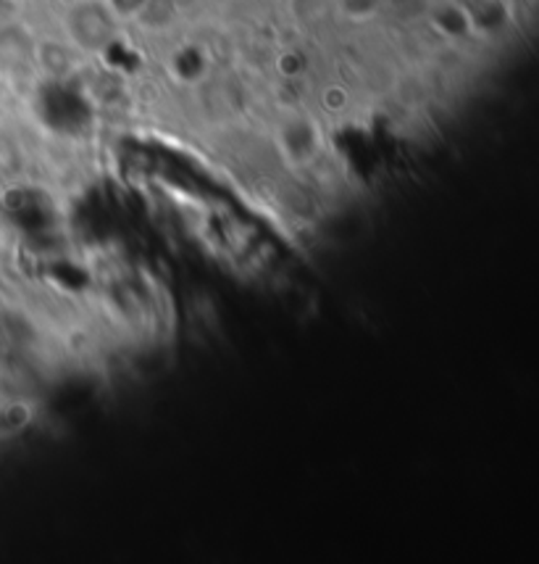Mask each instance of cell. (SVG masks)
Here are the masks:
<instances>
[{
  "label": "cell",
  "instance_id": "obj_1",
  "mask_svg": "<svg viewBox=\"0 0 539 564\" xmlns=\"http://www.w3.org/2000/svg\"><path fill=\"white\" fill-rule=\"evenodd\" d=\"M113 24L117 17L108 11L106 3L96 0H85V3L74 6L69 13V32L74 43L82 45L85 51H100L113 35Z\"/></svg>",
  "mask_w": 539,
  "mask_h": 564
},
{
  "label": "cell",
  "instance_id": "obj_2",
  "mask_svg": "<svg viewBox=\"0 0 539 564\" xmlns=\"http://www.w3.org/2000/svg\"><path fill=\"white\" fill-rule=\"evenodd\" d=\"M106 6H108V11H111L113 17H117V22H119V19H138V17H143L147 0H106Z\"/></svg>",
  "mask_w": 539,
  "mask_h": 564
},
{
  "label": "cell",
  "instance_id": "obj_3",
  "mask_svg": "<svg viewBox=\"0 0 539 564\" xmlns=\"http://www.w3.org/2000/svg\"><path fill=\"white\" fill-rule=\"evenodd\" d=\"M342 3H345V11L350 13V17L366 19V17H372L380 0H342Z\"/></svg>",
  "mask_w": 539,
  "mask_h": 564
}]
</instances>
